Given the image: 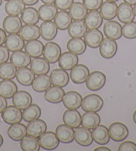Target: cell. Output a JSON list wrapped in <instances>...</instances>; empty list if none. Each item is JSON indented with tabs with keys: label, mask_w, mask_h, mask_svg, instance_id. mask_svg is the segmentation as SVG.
I'll return each mask as SVG.
<instances>
[{
	"label": "cell",
	"mask_w": 136,
	"mask_h": 151,
	"mask_svg": "<svg viewBox=\"0 0 136 151\" xmlns=\"http://www.w3.org/2000/svg\"><path fill=\"white\" fill-rule=\"evenodd\" d=\"M9 57V52L6 46L0 45V65L6 63L8 61Z\"/></svg>",
	"instance_id": "cell-49"
},
{
	"label": "cell",
	"mask_w": 136,
	"mask_h": 151,
	"mask_svg": "<svg viewBox=\"0 0 136 151\" xmlns=\"http://www.w3.org/2000/svg\"><path fill=\"white\" fill-rule=\"evenodd\" d=\"M100 122L101 118L98 113L95 112H87L83 114L81 124L85 128L93 129L99 125Z\"/></svg>",
	"instance_id": "cell-34"
},
{
	"label": "cell",
	"mask_w": 136,
	"mask_h": 151,
	"mask_svg": "<svg viewBox=\"0 0 136 151\" xmlns=\"http://www.w3.org/2000/svg\"><path fill=\"white\" fill-rule=\"evenodd\" d=\"M72 22V18L66 11L57 12L54 18V23L57 29L60 30H66Z\"/></svg>",
	"instance_id": "cell-36"
},
{
	"label": "cell",
	"mask_w": 136,
	"mask_h": 151,
	"mask_svg": "<svg viewBox=\"0 0 136 151\" xmlns=\"http://www.w3.org/2000/svg\"><path fill=\"white\" fill-rule=\"evenodd\" d=\"M84 23L88 29H97L101 27L103 23V17L100 12L97 10H92L88 13L84 19Z\"/></svg>",
	"instance_id": "cell-20"
},
{
	"label": "cell",
	"mask_w": 136,
	"mask_h": 151,
	"mask_svg": "<svg viewBox=\"0 0 136 151\" xmlns=\"http://www.w3.org/2000/svg\"><path fill=\"white\" fill-rule=\"evenodd\" d=\"M125 3H127L131 6H135L136 4V0H124Z\"/></svg>",
	"instance_id": "cell-54"
},
{
	"label": "cell",
	"mask_w": 136,
	"mask_h": 151,
	"mask_svg": "<svg viewBox=\"0 0 136 151\" xmlns=\"http://www.w3.org/2000/svg\"><path fill=\"white\" fill-rule=\"evenodd\" d=\"M19 33L20 35L25 41L38 40L40 37V27L35 24L23 25Z\"/></svg>",
	"instance_id": "cell-15"
},
{
	"label": "cell",
	"mask_w": 136,
	"mask_h": 151,
	"mask_svg": "<svg viewBox=\"0 0 136 151\" xmlns=\"http://www.w3.org/2000/svg\"><path fill=\"white\" fill-rule=\"evenodd\" d=\"M40 35L44 40L51 41L56 37L57 27L55 23L51 21H47L41 23L40 25Z\"/></svg>",
	"instance_id": "cell-22"
},
{
	"label": "cell",
	"mask_w": 136,
	"mask_h": 151,
	"mask_svg": "<svg viewBox=\"0 0 136 151\" xmlns=\"http://www.w3.org/2000/svg\"><path fill=\"white\" fill-rule=\"evenodd\" d=\"M21 19L25 24H35L38 23L40 19L38 12L33 7H27L21 14Z\"/></svg>",
	"instance_id": "cell-41"
},
{
	"label": "cell",
	"mask_w": 136,
	"mask_h": 151,
	"mask_svg": "<svg viewBox=\"0 0 136 151\" xmlns=\"http://www.w3.org/2000/svg\"><path fill=\"white\" fill-rule=\"evenodd\" d=\"M67 48L73 53L82 55L86 50V43L81 38H72L67 42Z\"/></svg>",
	"instance_id": "cell-42"
},
{
	"label": "cell",
	"mask_w": 136,
	"mask_h": 151,
	"mask_svg": "<svg viewBox=\"0 0 136 151\" xmlns=\"http://www.w3.org/2000/svg\"><path fill=\"white\" fill-rule=\"evenodd\" d=\"M99 46V53L101 57L105 59H111L117 53V43L112 39H104Z\"/></svg>",
	"instance_id": "cell-7"
},
{
	"label": "cell",
	"mask_w": 136,
	"mask_h": 151,
	"mask_svg": "<svg viewBox=\"0 0 136 151\" xmlns=\"http://www.w3.org/2000/svg\"><path fill=\"white\" fill-rule=\"evenodd\" d=\"M111 139L116 142H121L128 137L129 131L127 127L121 123L111 124L108 129Z\"/></svg>",
	"instance_id": "cell-4"
},
{
	"label": "cell",
	"mask_w": 136,
	"mask_h": 151,
	"mask_svg": "<svg viewBox=\"0 0 136 151\" xmlns=\"http://www.w3.org/2000/svg\"><path fill=\"white\" fill-rule=\"evenodd\" d=\"M106 1H111V2H116V1H119V0H106Z\"/></svg>",
	"instance_id": "cell-60"
},
{
	"label": "cell",
	"mask_w": 136,
	"mask_h": 151,
	"mask_svg": "<svg viewBox=\"0 0 136 151\" xmlns=\"http://www.w3.org/2000/svg\"><path fill=\"white\" fill-rule=\"evenodd\" d=\"M41 1L45 4H52L54 3L55 0H41Z\"/></svg>",
	"instance_id": "cell-55"
},
{
	"label": "cell",
	"mask_w": 136,
	"mask_h": 151,
	"mask_svg": "<svg viewBox=\"0 0 136 151\" xmlns=\"http://www.w3.org/2000/svg\"><path fill=\"white\" fill-rule=\"evenodd\" d=\"M10 62L17 68L27 67L31 63V57L26 52L17 51L12 53Z\"/></svg>",
	"instance_id": "cell-26"
},
{
	"label": "cell",
	"mask_w": 136,
	"mask_h": 151,
	"mask_svg": "<svg viewBox=\"0 0 136 151\" xmlns=\"http://www.w3.org/2000/svg\"><path fill=\"white\" fill-rule=\"evenodd\" d=\"M87 32V27L82 20H75L68 27V34L72 38H82Z\"/></svg>",
	"instance_id": "cell-28"
},
{
	"label": "cell",
	"mask_w": 136,
	"mask_h": 151,
	"mask_svg": "<svg viewBox=\"0 0 136 151\" xmlns=\"http://www.w3.org/2000/svg\"><path fill=\"white\" fill-rule=\"evenodd\" d=\"M92 137L95 142L99 145H106L109 141L108 129L103 125H98L93 129Z\"/></svg>",
	"instance_id": "cell-31"
},
{
	"label": "cell",
	"mask_w": 136,
	"mask_h": 151,
	"mask_svg": "<svg viewBox=\"0 0 136 151\" xmlns=\"http://www.w3.org/2000/svg\"><path fill=\"white\" fill-rule=\"evenodd\" d=\"M24 9L25 4L22 0H9L5 6V10L7 14L14 16L21 15Z\"/></svg>",
	"instance_id": "cell-39"
},
{
	"label": "cell",
	"mask_w": 136,
	"mask_h": 151,
	"mask_svg": "<svg viewBox=\"0 0 136 151\" xmlns=\"http://www.w3.org/2000/svg\"><path fill=\"white\" fill-rule=\"evenodd\" d=\"M41 114V111L40 106L35 104H33L28 106L27 109H24L22 113V116L25 122L30 123L33 120L38 119L40 117Z\"/></svg>",
	"instance_id": "cell-44"
},
{
	"label": "cell",
	"mask_w": 136,
	"mask_h": 151,
	"mask_svg": "<svg viewBox=\"0 0 136 151\" xmlns=\"http://www.w3.org/2000/svg\"><path fill=\"white\" fill-rule=\"evenodd\" d=\"M119 151H136V145L131 141L124 142L119 146Z\"/></svg>",
	"instance_id": "cell-50"
},
{
	"label": "cell",
	"mask_w": 136,
	"mask_h": 151,
	"mask_svg": "<svg viewBox=\"0 0 136 151\" xmlns=\"http://www.w3.org/2000/svg\"><path fill=\"white\" fill-rule=\"evenodd\" d=\"M17 92V87L15 83L9 79L0 82V95L6 99H11Z\"/></svg>",
	"instance_id": "cell-33"
},
{
	"label": "cell",
	"mask_w": 136,
	"mask_h": 151,
	"mask_svg": "<svg viewBox=\"0 0 136 151\" xmlns=\"http://www.w3.org/2000/svg\"><path fill=\"white\" fill-rule=\"evenodd\" d=\"M43 44L38 40H31L27 41L24 46L25 51L31 57H40L43 54Z\"/></svg>",
	"instance_id": "cell-32"
},
{
	"label": "cell",
	"mask_w": 136,
	"mask_h": 151,
	"mask_svg": "<svg viewBox=\"0 0 136 151\" xmlns=\"http://www.w3.org/2000/svg\"><path fill=\"white\" fill-rule=\"evenodd\" d=\"M56 132L57 138L62 143H71L74 139V131L66 124H60L57 127Z\"/></svg>",
	"instance_id": "cell-21"
},
{
	"label": "cell",
	"mask_w": 136,
	"mask_h": 151,
	"mask_svg": "<svg viewBox=\"0 0 136 151\" xmlns=\"http://www.w3.org/2000/svg\"><path fill=\"white\" fill-rule=\"evenodd\" d=\"M26 6H33L38 2L39 0H22Z\"/></svg>",
	"instance_id": "cell-53"
},
{
	"label": "cell",
	"mask_w": 136,
	"mask_h": 151,
	"mask_svg": "<svg viewBox=\"0 0 136 151\" xmlns=\"http://www.w3.org/2000/svg\"><path fill=\"white\" fill-rule=\"evenodd\" d=\"M49 77L51 84L59 87H65L69 81V75L65 70L62 69L54 70L51 73Z\"/></svg>",
	"instance_id": "cell-17"
},
{
	"label": "cell",
	"mask_w": 136,
	"mask_h": 151,
	"mask_svg": "<svg viewBox=\"0 0 136 151\" xmlns=\"http://www.w3.org/2000/svg\"><path fill=\"white\" fill-rule=\"evenodd\" d=\"M7 102L6 99L0 95V113H2L5 109L7 107Z\"/></svg>",
	"instance_id": "cell-51"
},
{
	"label": "cell",
	"mask_w": 136,
	"mask_h": 151,
	"mask_svg": "<svg viewBox=\"0 0 136 151\" xmlns=\"http://www.w3.org/2000/svg\"><path fill=\"white\" fill-rule=\"evenodd\" d=\"M106 77L100 71H94L89 75L86 79V87L91 91H98L103 87L106 83Z\"/></svg>",
	"instance_id": "cell-2"
},
{
	"label": "cell",
	"mask_w": 136,
	"mask_h": 151,
	"mask_svg": "<svg viewBox=\"0 0 136 151\" xmlns=\"http://www.w3.org/2000/svg\"><path fill=\"white\" fill-rule=\"evenodd\" d=\"M27 128L24 124L19 123L12 124L7 131L9 137L15 141L22 140L25 136H27Z\"/></svg>",
	"instance_id": "cell-30"
},
{
	"label": "cell",
	"mask_w": 136,
	"mask_h": 151,
	"mask_svg": "<svg viewBox=\"0 0 136 151\" xmlns=\"http://www.w3.org/2000/svg\"><path fill=\"white\" fill-rule=\"evenodd\" d=\"M133 12H134V14L136 16V4L134 6V7H133Z\"/></svg>",
	"instance_id": "cell-59"
},
{
	"label": "cell",
	"mask_w": 136,
	"mask_h": 151,
	"mask_svg": "<svg viewBox=\"0 0 136 151\" xmlns=\"http://www.w3.org/2000/svg\"><path fill=\"white\" fill-rule=\"evenodd\" d=\"M50 77L46 75H40L35 78L32 83L33 89L36 92H43L50 87Z\"/></svg>",
	"instance_id": "cell-40"
},
{
	"label": "cell",
	"mask_w": 136,
	"mask_h": 151,
	"mask_svg": "<svg viewBox=\"0 0 136 151\" xmlns=\"http://www.w3.org/2000/svg\"><path fill=\"white\" fill-rule=\"evenodd\" d=\"M1 117L5 123L9 124L20 123L23 119L22 111L15 106H9L5 109L1 113Z\"/></svg>",
	"instance_id": "cell-5"
},
{
	"label": "cell",
	"mask_w": 136,
	"mask_h": 151,
	"mask_svg": "<svg viewBox=\"0 0 136 151\" xmlns=\"http://www.w3.org/2000/svg\"><path fill=\"white\" fill-rule=\"evenodd\" d=\"M117 6L114 2L106 1L100 7V14L102 17L106 20H111L117 15Z\"/></svg>",
	"instance_id": "cell-37"
},
{
	"label": "cell",
	"mask_w": 136,
	"mask_h": 151,
	"mask_svg": "<svg viewBox=\"0 0 136 151\" xmlns=\"http://www.w3.org/2000/svg\"><path fill=\"white\" fill-rule=\"evenodd\" d=\"M6 37L7 35L5 31L0 28V45H2L5 43Z\"/></svg>",
	"instance_id": "cell-52"
},
{
	"label": "cell",
	"mask_w": 136,
	"mask_h": 151,
	"mask_svg": "<svg viewBox=\"0 0 136 151\" xmlns=\"http://www.w3.org/2000/svg\"><path fill=\"white\" fill-rule=\"evenodd\" d=\"M61 55V50L58 44L54 42H49L44 46L43 56L47 61L50 63H55Z\"/></svg>",
	"instance_id": "cell-3"
},
{
	"label": "cell",
	"mask_w": 136,
	"mask_h": 151,
	"mask_svg": "<svg viewBox=\"0 0 136 151\" xmlns=\"http://www.w3.org/2000/svg\"><path fill=\"white\" fill-rule=\"evenodd\" d=\"M95 151H99V150H103V151H110V149H109L108 148H106V147H99L96 148L95 150Z\"/></svg>",
	"instance_id": "cell-56"
},
{
	"label": "cell",
	"mask_w": 136,
	"mask_h": 151,
	"mask_svg": "<svg viewBox=\"0 0 136 151\" xmlns=\"http://www.w3.org/2000/svg\"><path fill=\"white\" fill-rule=\"evenodd\" d=\"M122 35L129 40L136 38V22H131L125 23L122 27Z\"/></svg>",
	"instance_id": "cell-46"
},
{
	"label": "cell",
	"mask_w": 136,
	"mask_h": 151,
	"mask_svg": "<svg viewBox=\"0 0 136 151\" xmlns=\"http://www.w3.org/2000/svg\"><path fill=\"white\" fill-rule=\"evenodd\" d=\"M47 130V124L42 120L35 119L29 123L27 126V132L29 135L40 137Z\"/></svg>",
	"instance_id": "cell-24"
},
{
	"label": "cell",
	"mask_w": 136,
	"mask_h": 151,
	"mask_svg": "<svg viewBox=\"0 0 136 151\" xmlns=\"http://www.w3.org/2000/svg\"><path fill=\"white\" fill-rule=\"evenodd\" d=\"M4 1H9V0H4Z\"/></svg>",
	"instance_id": "cell-62"
},
{
	"label": "cell",
	"mask_w": 136,
	"mask_h": 151,
	"mask_svg": "<svg viewBox=\"0 0 136 151\" xmlns=\"http://www.w3.org/2000/svg\"><path fill=\"white\" fill-rule=\"evenodd\" d=\"M4 43L6 47L11 52L20 51L24 47V40L17 33H11L7 35Z\"/></svg>",
	"instance_id": "cell-18"
},
{
	"label": "cell",
	"mask_w": 136,
	"mask_h": 151,
	"mask_svg": "<svg viewBox=\"0 0 136 151\" xmlns=\"http://www.w3.org/2000/svg\"><path fill=\"white\" fill-rule=\"evenodd\" d=\"M103 4V0H83V4L90 11L98 10Z\"/></svg>",
	"instance_id": "cell-47"
},
{
	"label": "cell",
	"mask_w": 136,
	"mask_h": 151,
	"mask_svg": "<svg viewBox=\"0 0 136 151\" xmlns=\"http://www.w3.org/2000/svg\"><path fill=\"white\" fill-rule=\"evenodd\" d=\"M1 4H2V0H0V6H1Z\"/></svg>",
	"instance_id": "cell-61"
},
{
	"label": "cell",
	"mask_w": 136,
	"mask_h": 151,
	"mask_svg": "<svg viewBox=\"0 0 136 151\" xmlns=\"http://www.w3.org/2000/svg\"><path fill=\"white\" fill-rule=\"evenodd\" d=\"M12 102L17 108L20 110H24L31 105L32 98L29 93L24 91H20L15 93L13 97Z\"/></svg>",
	"instance_id": "cell-11"
},
{
	"label": "cell",
	"mask_w": 136,
	"mask_h": 151,
	"mask_svg": "<svg viewBox=\"0 0 136 151\" xmlns=\"http://www.w3.org/2000/svg\"><path fill=\"white\" fill-rule=\"evenodd\" d=\"M21 148L24 151H38L40 148L39 140L33 136H25L21 141Z\"/></svg>",
	"instance_id": "cell-43"
},
{
	"label": "cell",
	"mask_w": 136,
	"mask_h": 151,
	"mask_svg": "<svg viewBox=\"0 0 136 151\" xmlns=\"http://www.w3.org/2000/svg\"><path fill=\"white\" fill-rule=\"evenodd\" d=\"M78 57L76 54L72 52H65L61 55L59 59V66L61 69L66 71L72 70L74 67L77 65Z\"/></svg>",
	"instance_id": "cell-13"
},
{
	"label": "cell",
	"mask_w": 136,
	"mask_h": 151,
	"mask_svg": "<svg viewBox=\"0 0 136 151\" xmlns=\"http://www.w3.org/2000/svg\"><path fill=\"white\" fill-rule=\"evenodd\" d=\"M31 70L36 75H46L49 71V64L45 59L37 57L31 61L30 65Z\"/></svg>",
	"instance_id": "cell-29"
},
{
	"label": "cell",
	"mask_w": 136,
	"mask_h": 151,
	"mask_svg": "<svg viewBox=\"0 0 136 151\" xmlns=\"http://www.w3.org/2000/svg\"><path fill=\"white\" fill-rule=\"evenodd\" d=\"M15 77L18 83L23 86H30L35 79V74L27 67H21L18 69Z\"/></svg>",
	"instance_id": "cell-25"
},
{
	"label": "cell",
	"mask_w": 136,
	"mask_h": 151,
	"mask_svg": "<svg viewBox=\"0 0 136 151\" xmlns=\"http://www.w3.org/2000/svg\"><path fill=\"white\" fill-rule=\"evenodd\" d=\"M89 75L90 71L88 68L82 64L75 65L70 73L72 81L75 84H82L85 82Z\"/></svg>",
	"instance_id": "cell-8"
},
{
	"label": "cell",
	"mask_w": 136,
	"mask_h": 151,
	"mask_svg": "<svg viewBox=\"0 0 136 151\" xmlns=\"http://www.w3.org/2000/svg\"><path fill=\"white\" fill-rule=\"evenodd\" d=\"M64 95V91L57 86L50 87L46 91L45 93V98L47 101L54 104L61 102Z\"/></svg>",
	"instance_id": "cell-27"
},
{
	"label": "cell",
	"mask_w": 136,
	"mask_h": 151,
	"mask_svg": "<svg viewBox=\"0 0 136 151\" xmlns=\"http://www.w3.org/2000/svg\"><path fill=\"white\" fill-rule=\"evenodd\" d=\"M17 69L12 63L6 62L0 65V78L3 80H11L16 76Z\"/></svg>",
	"instance_id": "cell-45"
},
{
	"label": "cell",
	"mask_w": 136,
	"mask_h": 151,
	"mask_svg": "<svg viewBox=\"0 0 136 151\" xmlns=\"http://www.w3.org/2000/svg\"><path fill=\"white\" fill-rule=\"evenodd\" d=\"M74 4V0H55L54 4L57 9L65 11L70 8Z\"/></svg>",
	"instance_id": "cell-48"
},
{
	"label": "cell",
	"mask_w": 136,
	"mask_h": 151,
	"mask_svg": "<svg viewBox=\"0 0 136 151\" xmlns=\"http://www.w3.org/2000/svg\"><path fill=\"white\" fill-rule=\"evenodd\" d=\"M38 140L41 148L49 150L56 149L59 144V140L56 134L51 131L44 132L39 138Z\"/></svg>",
	"instance_id": "cell-6"
},
{
	"label": "cell",
	"mask_w": 136,
	"mask_h": 151,
	"mask_svg": "<svg viewBox=\"0 0 136 151\" xmlns=\"http://www.w3.org/2000/svg\"><path fill=\"white\" fill-rule=\"evenodd\" d=\"M133 121H134L135 123L136 124V111L134 112V113H133Z\"/></svg>",
	"instance_id": "cell-58"
},
{
	"label": "cell",
	"mask_w": 136,
	"mask_h": 151,
	"mask_svg": "<svg viewBox=\"0 0 136 151\" xmlns=\"http://www.w3.org/2000/svg\"><path fill=\"white\" fill-rule=\"evenodd\" d=\"M82 97L79 93L69 91L65 94L63 103L67 109H77L82 105Z\"/></svg>",
	"instance_id": "cell-19"
},
{
	"label": "cell",
	"mask_w": 136,
	"mask_h": 151,
	"mask_svg": "<svg viewBox=\"0 0 136 151\" xmlns=\"http://www.w3.org/2000/svg\"><path fill=\"white\" fill-rule=\"evenodd\" d=\"M3 143H4V139L1 135V134H0V147H1V145H3Z\"/></svg>",
	"instance_id": "cell-57"
},
{
	"label": "cell",
	"mask_w": 136,
	"mask_h": 151,
	"mask_svg": "<svg viewBox=\"0 0 136 151\" xmlns=\"http://www.w3.org/2000/svg\"><path fill=\"white\" fill-rule=\"evenodd\" d=\"M117 17L118 20L122 23H127L133 22L135 18L133 8L129 4L122 3L117 7Z\"/></svg>",
	"instance_id": "cell-10"
},
{
	"label": "cell",
	"mask_w": 136,
	"mask_h": 151,
	"mask_svg": "<svg viewBox=\"0 0 136 151\" xmlns=\"http://www.w3.org/2000/svg\"><path fill=\"white\" fill-rule=\"evenodd\" d=\"M74 139L82 147H88L93 142L92 132L90 129L85 127H80L74 131Z\"/></svg>",
	"instance_id": "cell-9"
},
{
	"label": "cell",
	"mask_w": 136,
	"mask_h": 151,
	"mask_svg": "<svg viewBox=\"0 0 136 151\" xmlns=\"http://www.w3.org/2000/svg\"><path fill=\"white\" fill-rule=\"evenodd\" d=\"M57 14V8L52 4H45L40 7L38 14L40 19L43 22L54 19Z\"/></svg>",
	"instance_id": "cell-35"
},
{
	"label": "cell",
	"mask_w": 136,
	"mask_h": 151,
	"mask_svg": "<svg viewBox=\"0 0 136 151\" xmlns=\"http://www.w3.org/2000/svg\"><path fill=\"white\" fill-rule=\"evenodd\" d=\"M103 40V34L98 29H90L84 35L85 43L91 48H98Z\"/></svg>",
	"instance_id": "cell-23"
},
{
	"label": "cell",
	"mask_w": 136,
	"mask_h": 151,
	"mask_svg": "<svg viewBox=\"0 0 136 151\" xmlns=\"http://www.w3.org/2000/svg\"><path fill=\"white\" fill-rule=\"evenodd\" d=\"M103 101L100 96L91 94L86 96L82 101V109L86 112H98L103 107Z\"/></svg>",
	"instance_id": "cell-1"
},
{
	"label": "cell",
	"mask_w": 136,
	"mask_h": 151,
	"mask_svg": "<svg viewBox=\"0 0 136 151\" xmlns=\"http://www.w3.org/2000/svg\"><path fill=\"white\" fill-rule=\"evenodd\" d=\"M103 32L108 38L117 40L122 37V27L119 23L115 21H109L104 25Z\"/></svg>",
	"instance_id": "cell-12"
},
{
	"label": "cell",
	"mask_w": 136,
	"mask_h": 151,
	"mask_svg": "<svg viewBox=\"0 0 136 151\" xmlns=\"http://www.w3.org/2000/svg\"><path fill=\"white\" fill-rule=\"evenodd\" d=\"M63 121L65 124L72 128H77L82 123V117L76 109H68L63 115Z\"/></svg>",
	"instance_id": "cell-16"
},
{
	"label": "cell",
	"mask_w": 136,
	"mask_h": 151,
	"mask_svg": "<svg viewBox=\"0 0 136 151\" xmlns=\"http://www.w3.org/2000/svg\"><path fill=\"white\" fill-rule=\"evenodd\" d=\"M70 16L74 20H83L88 14V9L80 2H75L69 10Z\"/></svg>",
	"instance_id": "cell-38"
},
{
	"label": "cell",
	"mask_w": 136,
	"mask_h": 151,
	"mask_svg": "<svg viewBox=\"0 0 136 151\" xmlns=\"http://www.w3.org/2000/svg\"><path fill=\"white\" fill-rule=\"evenodd\" d=\"M22 27V23L18 16L9 15L5 18L3 22V27L5 32L9 34L17 33Z\"/></svg>",
	"instance_id": "cell-14"
}]
</instances>
